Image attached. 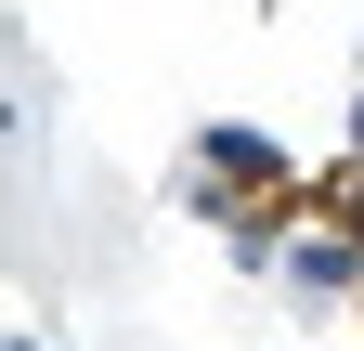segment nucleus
Returning <instances> with one entry per match:
<instances>
[{
	"label": "nucleus",
	"instance_id": "nucleus-1",
	"mask_svg": "<svg viewBox=\"0 0 364 351\" xmlns=\"http://www.w3.org/2000/svg\"><path fill=\"white\" fill-rule=\"evenodd\" d=\"M273 274H287L299 313H312V299H351L364 286V222H299L287 247H273Z\"/></svg>",
	"mask_w": 364,
	"mask_h": 351
},
{
	"label": "nucleus",
	"instance_id": "nucleus-2",
	"mask_svg": "<svg viewBox=\"0 0 364 351\" xmlns=\"http://www.w3.org/2000/svg\"><path fill=\"white\" fill-rule=\"evenodd\" d=\"M196 183H221V195H273V183H287V144H273L260 117H208V130H196Z\"/></svg>",
	"mask_w": 364,
	"mask_h": 351
},
{
	"label": "nucleus",
	"instance_id": "nucleus-3",
	"mask_svg": "<svg viewBox=\"0 0 364 351\" xmlns=\"http://www.w3.org/2000/svg\"><path fill=\"white\" fill-rule=\"evenodd\" d=\"M351 156H364V104H351Z\"/></svg>",
	"mask_w": 364,
	"mask_h": 351
},
{
	"label": "nucleus",
	"instance_id": "nucleus-4",
	"mask_svg": "<svg viewBox=\"0 0 364 351\" xmlns=\"http://www.w3.org/2000/svg\"><path fill=\"white\" fill-rule=\"evenodd\" d=\"M14 351H39V338H14Z\"/></svg>",
	"mask_w": 364,
	"mask_h": 351
},
{
	"label": "nucleus",
	"instance_id": "nucleus-5",
	"mask_svg": "<svg viewBox=\"0 0 364 351\" xmlns=\"http://www.w3.org/2000/svg\"><path fill=\"white\" fill-rule=\"evenodd\" d=\"M351 222H364V208H351Z\"/></svg>",
	"mask_w": 364,
	"mask_h": 351
}]
</instances>
